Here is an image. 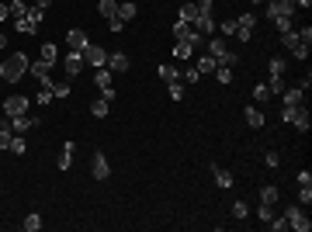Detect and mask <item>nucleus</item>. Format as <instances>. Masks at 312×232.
Segmentation results:
<instances>
[{
    "instance_id": "obj_26",
    "label": "nucleus",
    "mask_w": 312,
    "mask_h": 232,
    "mask_svg": "<svg viewBox=\"0 0 312 232\" xmlns=\"http://www.w3.org/2000/svg\"><path fill=\"white\" fill-rule=\"evenodd\" d=\"M108 111H111V101H104V97L90 101V115L94 118H108Z\"/></svg>"
},
{
    "instance_id": "obj_43",
    "label": "nucleus",
    "mask_w": 312,
    "mask_h": 232,
    "mask_svg": "<svg viewBox=\"0 0 312 232\" xmlns=\"http://www.w3.org/2000/svg\"><path fill=\"white\" fill-rule=\"evenodd\" d=\"M298 205H302V208H309V205H312V184H302V191H298Z\"/></svg>"
},
{
    "instance_id": "obj_12",
    "label": "nucleus",
    "mask_w": 312,
    "mask_h": 232,
    "mask_svg": "<svg viewBox=\"0 0 312 232\" xmlns=\"http://www.w3.org/2000/svg\"><path fill=\"white\" fill-rule=\"evenodd\" d=\"M191 28H195L201 39H212V35H215V18H212V14H198V21L191 24Z\"/></svg>"
},
{
    "instance_id": "obj_47",
    "label": "nucleus",
    "mask_w": 312,
    "mask_h": 232,
    "mask_svg": "<svg viewBox=\"0 0 312 232\" xmlns=\"http://www.w3.org/2000/svg\"><path fill=\"white\" fill-rule=\"evenodd\" d=\"M35 104H39V108H45V104H52V90H49V87H42L39 94H35Z\"/></svg>"
},
{
    "instance_id": "obj_44",
    "label": "nucleus",
    "mask_w": 312,
    "mask_h": 232,
    "mask_svg": "<svg viewBox=\"0 0 312 232\" xmlns=\"http://www.w3.org/2000/svg\"><path fill=\"white\" fill-rule=\"evenodd\" d=\"M11 153H14V156H24V153H28V142H24L21 136H14V139H11Z\"/></svg>"
},
{
    "instance_id": "obj_25",
    "label": "nucleus",
    "mask_w": 312,
    "mask_h": 232,
    "mask_svg": "<svg viewBox=\"0 0 312 232\" xmlns=\"http://www.w3.org/2000/svg\"><path fill=\"white\" fill-rule=\"evenodd\" d=\"M98 14L111 21V18L118 14V0H98Z\"/></svg>"
},
{
    "instance_id": "obj_41",
    "label": "nucleus",
    "mask_w": 312,
    "mask_h": 232,
    "mask_svg": "<svg viewBox=\"0 0 312 232\" xmlns=\"http://www.w3.org/2000/svg\"><path fill=\"white\" fill-rule=\"evenodd\" d=\"M236 24H239V28H250V31H254V28H257V14H250V11H246V14H239V18H236Z\"/></svg>"
},
{
    "instance_id": "obj_9",
    "label": "nucleus",
    "mask_w": 312,
    "mask_h": 232,
    "mask_svg": "<svg viewBox=\"0 0 312 232\" xmlns=\"http://www.w3.org/2000/svg\"><path fill=\"white\" fill-rule=\"evenodd\" d=\"M63 70H66V77H77L80 70H83V52L70 49V52L63 56Z\"/></svg>"
},
{
    "instance_id": "obj_27",
    "label": "nucleus",
    "mask_w": 312,
    "mask_h": 232,
    "mask_svg": "<svg viewBox=\"0 0 312 232\" xmlns=\"http://www.w3.org/2000/svg\"><path fill=\"white\" fill-rule=\"evenodd\" d=\"M277 187H274V184H264V187H260V205H277Z\"/></svg>"
},
{
    "instance_id": "obj_20",
    "label": "nucleus",
    "mask_w": 312,
    "mask_h": 232,
    "mask_svg": "<svg viewBox=\"0 0 312 232\" xmlns=\"http://www.w3.org/2000/svg\"><path fill=\"white\" fill-rule=\"evenodd\" d=\"M246 125H250V128H264V125H267V118H264V111H260V104L246 108Z\"/></svg>"
},
{
    "instance_id": "obj_61",
    "label": "nucleus",
    "mask_w": 312,
    "mask_h": 232,
    "mask_svg": "<svg viewBox=\"0 0 312 232\" xmlns=\"http://www.w3.org/2000/svg\"><path fill=\"white\" fill-rule=\"evenodd\" d=\"M49 4H52V0H35V7H42V11H45Z\"/></svg>"
},
{
    "instance_id": "obj_57",
    "label": "nucleus",
    "mask_w": 312,
    "mask_h": 232,
    "mask_svg": "<svg viewBox=\"0 0 312 232\" xmlns=\"http://www.w3.org/2000/svg\"><path fill=\"white\" fill-rule=\"evenodd\" d=\"M302 184H312V174H309V170H302V174H298V187H302Z\"/></svg>"
},
{
    "instance_id": "obj_28",
    "label": "nucleus",
    "mask_w": 312,
    "mask_h": 232,
    "mask_svg": "<svg viewBox=\"0 0 312 232\" xmlns=\"http://www.w3.org/2000/svg\"><path fill=\"white\" fill-rule=\"evenodd\" d=\"M28 7H32L28 0H11V4H7V11H11V18H14V21L24 18V14H28Z\"/></svg>"
},
{
    "instance_id": "obj_39",
    "label": "nucleus",
    "mask_w": 312,
    "mask_h": 232,
    "mask_svg": "<svg viewBox=\"0 0 312 232\" xmlns=\"http://www.w3.org/2000/svg\"><path fill=\"white\" fill-rule=\"evenodd\" d=\"M215 80L219 83H233V66H215Z\"/></svg>"
},
{
    "instance_id": "obj_30",
    "label": "nucleus",
    "mask_w": 312,
    "mask_h": 232,
    "mask_svg": "<svg viewBox=\"0 0 312 232\" xmlns=\"http://www.w3.org/2000/svg\"><path fill=\"white\" fill-rule=\"evenodd\" d=\"M45 87H49L52 97H59V101H66V97H70V83H56V80H49Z\"/></svg>"
},
{
    "instance_id": "obj_11",
    "label": "nucleus",
    "mask_w": 312,
    "mask_h": 232,
    "mask_svg": "<svg viewBox=\"0 0 312 232\" xmlns=\"http://www.w3.org/2000/svg\"><path fill=\"white\" fill-rule=\"evenodd\" d=\"M212 177H215V184L222 187V191H233V184H236V177L226 170V167H219V163H212Z\"/></svg>"
},
{
    "instance_id": "obj_42",
    "label": "nucleus",
    "mask_w": 312,
    "mask_h": 232,
    "mask_svg": "<svg viewBox=\"0 0 312 232\" xmlns=\"http://www.w3.org/2000/svg\"><path fill=\"white\" fill-rule=\"evenodd\" d=\"M264 163H267V170H277V167H281V156H277V149H267V153H264Z\"/></svg>"
},
{
    "instance_id": "obj_4",
    "label": "nucleus",
    "mask_w": 312,
    "mask_h": 232,
    "mask_svg": "<svg viewBox=\"0 0 312 232\" xmlns=\"http://www.w3.org/2000/svg\"><path fill=\"white\" fill-rule=\"evenodd\" d=\"M28 104H32V101H28L24 94H11V97H4L0 111H4L7 118H18V115H24V111H28Z\"/></svg>"
},
{
    "instance_id": "obj_31",
    "label": "nucleus",
    "mask_w": 312,
    "mask_h": 232,
    "mask_svg": "<svg viewBox=\"0 0 312 232\" xmlns=\"http://www.w3.org/2000/svg\"><path fill=\"white\" fill-rule=\"evenodd\" d=\"M215 66H219V62H215L212 56H198V73H201V77H205V73H215Z\"/></svg>"
},
{
    "instance_id": "obj_13",
    "label": "nucleus",
    "mask_w": 312,
    "mask_h": 232,
    "mask_svg": "<svg viewBox=\"0 0 312 232\" xmlns=\"http://www.w3.org/2000/svg\"><path fill=\"white\" fill-rule=\"evenodd\" d=\"M73 153H77V142H70V139H66V142H63V153H59V167H56V170L66 174V170L73 167Z\"/></svg>"
},
{
    "instance_id": "obj_37",
    "label": "nucleus",
    "mask_w": 312,
    "mask_h": 232,
    "mask_svg": "<svg viewBox=\"0 0 312 232\" xmlns=\"http://www.w3.org/2000/svg\"><path fill=\"white\" fill-rule=\"evenodd\" d=\"M254 101H257V104L271 101V90H267V83H254Z\"/></svg>"
},
{
    "instance_id": "obj_18",
    "label": "nucleus",
    "mask_w": 312,
    "mask_h": 232,
    "mask_svg": "<svg viewBox=\"0 0 312 232\" xmlns=\"http://www.w3.org/2000/svg\"><path fill=\"white\" fill-rule=\"evenodd\" d=\"M42 18H45V11L42 7H28V14H24V21H28V28H32V35H39V24H42Z\"/></svg>"
},
{
    "instance_id": "obj_50",
    "label": "nucleus",
    "mask_w": 312,
    "mask_h": 232,
    "mask_svg": "<svg viewBox=\"0 0 312 232\" xmlns=\"http://www.w3.org/2000/svg\"><path fill=\"white\" fill-rule=\"evenodd\" d=\"M274 24H277V31H292V28H295V18H274Z\"/></svg>"
},
{
    "instance_id": "obj_23",
    "label": "nucleus",
    "mask_w": 312,
    "mask_h": 232,
    "mask_svg": "<svg viewBox=\"0 0 312 232\" xmlns=\"http://www.w3.org/2000/svg\"><path fill=\"white\" fill-rule=\"evenodd\" d=\"M174 59H180V62L195 59V45H191V42H177L174 45Z\"/></svg>"
},
{
    "instance_id": "obj_7",
    "label": "nucleus",
    "mask_w": 312,
    "mask_h": 232,
    "mask_svg": "<svg viewBox=\"0 0 312 232\" xmlns=\"http://www.w3.org/2000/svg\"><path fill=\"white\" fill-rule=\"evenodd\" d=\"M90 174H94V180H108V177H111V167H108V156L101 153H94L90 156Z\"/></svg>"
},
{
    "instance_id": "obj_29",
    "label": "nucleus",
    "mask_w": 312,
    "mask_h": 232,
    "mask_svg": "<svg viewBox=\"0 0 312 232\" xmlns=\"http://www.w3.org/2000/svg\"><path fill=\"white\" fill-rule=\"evenodd\" d=\"M267 70H271V77H285V70H288V59H285V56H274L271 62H267Z\"/></svg>"
},
{
    "instance_id": "obj_46",
    "label": "nucleus",
    "mask_w": 312,
    "mask_h": 232,
    "mask_svg": "<svg viewBox=\"0 0 312 232\" xmlns=\"http://www.w3.org/2000/svg\"><path fill=\"white\" fill-rule=\"evenodd\" d=\"M292 56H295V59H302V62H305V59L312 56V49H309V45H305V42H298V45H295V49H292Z\"/></svg>"
},
{
    "instance_id": "obj_38",
    "label": "nucleus",
    "mask_w": 312,
    "mask_h": 232,
    "mask_svg": "<svg viewBox=\"0 0 312 232\" xmlns=\"http://www.w3.org/2000/svg\"><path fill=\"white\" fill-rule=\"evenodd\" d=\"M281 45H285V49L292 52L295 45H298V31H295V28H292V31H281Z\"/></svg>"
},
{
    "instance_id": "obj_40",
    "label": "nucleus",
    "mask_w": 312,
    "mask_h": 232,
    "mask_svg": "<svg viewBox=\"0 0 312 232\" xmlns=\"http://www.w3.org/2000/svg\"><path fill=\"white\" fill-rule=\"evenodd\" d=\"M167 94H170V101H184V83L177 80V83H167Z\"/></svg>"
},
{
    "instance_id": "obj_36",
    "label": "nucleus",
    "mask_w": 312,
    "mask_h": 232,
    "mask_svg": "<svg viewBox=\"0 0 312 232\" xmlns=\"http://www.w3.org/2000/svg\"><path fill=\"white\" fill-rule=\"evenodd\" d=\"M236 18H229V21H222V24H215V31H222V39H229V35H236Z\"/></svg>"
},
{
    "instance_id": "obj_55",
    "label": "nucleus",
    "mask_w": 312,
    "mask_h": 232,
    "mask_svg": "<svg viewBox=\"0 0 312 232\" xmlns=\"http://www.w3.org/2000/svg\"><path fill=\"white\" fill-rule=\"evenodd\" d=\"M236 39H239V42H250V39H254V31H250V28H236Z\"/></svg>"
},
{
    "instance_id": "obj_3",
    "label": "nucleus",
    "mask_w": 312,
    "mask_h": 232,
    "mask_svg": "<svg viewBox=\"0 0 312 232\" xmlns=\"http://www.w3.org/2000/svg\"><path fill=\"white\" fill-rule=\"evenodd\" d=\"M285 222H288V229H295V232H309L312 229V222H309V215H305L302 205H288V208H285Z\"/></svg>"
},
{
    "instance_id": "obj_16",
    "label": "nucleus",
    "mask_w": 312,
    "mask_h": 232,
    "mask_svg": "<svg viewBox=\"0 0 312 232\" xmlns=\"http://www.w3.org/2000/svg\"><path fill=\"white\" fill-rule=\"evenodd\" d=\"M129 66H132V62H129L125 52H111V56H108V70H111V73H129Z\"/></svg>"
},
{
    "instance_id": "obj_17",
    "label": "nucleus",
    "mask_w": 312,
    "mask_h": 232,
    "mask_svg": "<svg viewBox=\"0 0 312 232\" xmlns=\"http://www.w3.org/2000/svg\"><path fill=\"white\" fill-rule=\"evenodd\" d=\"M49 70H52V66H49V62H42V59H35V62H32V66H28V73H32V77L39 80L42 87H45V83H49V80H52V77H49Z\"/></svg>"
},
{
    "instance_id": "obj_54",
    "label": "nucleus",
    "mask_w": 312,
    "mask_h": 232,
    "mask_svg": "<svg viewBox=\"0 0 312 232\" xmlns=\"http://www.w3.org/2000/svg\"><path fill=\"white\" fill-rule=\"evenodd\" d=\"M215 0H198V14H212Z\"/></svg>"
},
{
    "instance_id": "obj_56",
    "label": "nucleus",
    "mask_w": 312,
    "mask_h": 232,
    "mask_svg": "<svg viewBox=\"0 0 312 232\" xmlns=\"http://www.w3.org/2000/svg\"><path fill=\"white\" fill-rule=\"evenodd\" d=\"M295 87H302V90H309V87H312V73H309V70H305V77L298 80V83H295Z\"/></svg>"
},
{
    "instance_id": "obj_15",
    "label": "nucleus",
    "mask_w": 312,
    "mask_h": 232,
    "mask_svg": "<svg viewBox=\"0 0 312 232\" xmlns=\"http://www.w3.org/2000/svg\"><path fill=\"white\" fill-rule=\"evenodd\" d=\"M39 125V118H28V115H18V118H11V132L14 136H24L28 128H35Z\"/></svg>"
},
{
    "instance_id": "obj_5",
    "label": "nucleus",
    "mask_w": 312,
    "mask_h": 232,
    "mask_svg": "<svg viewBox=\"0 0 312 232\" xmlns=\"http://www.w3.org/2000/svg\"><path fill=\"white\" fill-rule=\"evenodd\" d=\"M295 11H298V7H295V0H271V4H267V18H295Z\"/></svg>"
},
{
    "instance_id": "obj_2",
    "label": "nucleus",
    "mask_w": 312,
    "mask_h": 232,
    "mask_svg": "<svg viewBox=\"0 0 312 232\" xmlns=\"http://www.w3.org/2000/svg\"><path fill=\"white\" fill-rule=\"evenodd\" d=\"M205 45H208V56H212L219 66H236V62H239V56H236V52H229L222 39H215V35H212V39H205Z\"/></svg>"
},
{
    "instance_id": "obj_34",
    "label": "nucleus",
    "mask_w": 312,
    "mask_h": 232,
    "mask_svg": "<svg viewBox=\"0 0 312 232\" xmlns=\"http://www.w3.org/2000/svg\"><path fill=\"white\" fill-rule=\"evenodd\" d=\"M56 56H59V52H56V45H52V42H45V45H42V52H39V59L52 66V62H56Z\"/></svg>"
},
{
    "instance_id": "obj_19",
    "label": "nucleus",
    "mask_w": 312,
    "mask_h": 232,
    "mask_svg": "<svg viewBox=\"0 0 312 232\" xmlns=\"http://www.w3.org/2000/svg\"><path fill=\"white\" fill-rule=\"evenodd\" d=\"M288 125H295L298 132H309V125H312L309 111H305V108H295V115H292V121H288Z\"/></svg>"
},
{
    "instance_id": "obj_49",
    "label": "nucleus",
    "mask_w": 312,
    "mask_h": 232,
    "mask_svg": "<svg viewBox=\"0 0 312 232\" xmlns=\"http://www.w3.org/2000/svg\"><path fill=\"white\" fill-rule=\"evenodd\" d=\"M257 218H260V222H271L274 218V205H260V208H257Z\"/></svg>"
},
{
    "instance_id": "obj_51",
    "label": "nucleus",
    "mask_w": 312,
    "mask_h": 232,
    "mask_svg": "<svg viewBox=\"0 0 312 232\" xmlns=\"http://www.w3.org/2000/svg\"><path fill=\"white\" fill-rule=\"evenodd\" d=\"M267 225H271L274 232H285V229H288V222H285V215H281V218L274 215V218H271V222H267Z\"/></svg>"
},
{
    "instance_id": "obj_60",
    "label": "nucleus",
    "mask_w": 312,
    "mask_h": 232,
    "mask_svg": "<svg viewBox=\"0 0 312 232\" xmlns=\"http://www.w3.org/2000/svg\"><path fill=\"white\" fill-rule=\"evenodd\" d=\"M4 49H7V35L0 31V52H4Z\"/></svg>"
},
{
    "instance_id": "obj_8",
    "label": "nucleus",
    "mask_w": 312,
    "mask_h": 232,
    "mask_svg": "<svg viewBox=\"0 0 312 232\" xmlns=\"http://www.w3.org/2000/svg\"><path fill=\"white\" fill-rule=\"evenodd\" d=\"M83 62H90L94 70H101V66H108V52H104L101 45H94V42H90V45L83 49Z\"/></svg>"
},
{
    "instance_id": "obj_48",
    "label": "nucleus",
    "mask_w": 312,
    "mask_h": 232,
    "mask_svg": "<svg viewBox=\"0 0 312 232\" xmlns=\"http://www.w3.org/2000/svg\"><path fill=\"white\" fill-rule=\"evenodd\" d=\"M229 212H233V218H250V208H246L243 201H233V208H229Z\"/></svg>"
},
{
    "instance_id": "obj_53",
    "label": "nucleus",
    "mask_w": 312,
    "mask_h": 232,
    "mask_svg": "<svg viewBox=\"0 0 312 232\" xmlns=\"http://www.w3.org/2000/svg\"><path fill=\"white\" fill-rule=\"evenodd\" d=\"M108 31H115V35H118V31H125V21H121V18H111V21H108Z\"/></svg>"
},
{
    "instance_id": "obj_59",
    "label": "nucleus",
    "mask_w": 312,
    "mask_h": 232,
    "mask_svg": "<svg viewBox=\"0 0 312 232\" xmlns=\"http://www.w3.org/2000/svg\"><path fill=\"white\" fill-rule=\"evenodd\" d=\"M295 7H312V0H295Z\"/></svg>"
},
{
    "instance_id": "obj_22",
    "label": "nucleus",
    "mask_w": 312,
    "mask_h": 232,
    "mask_svg": "<svg viewBox=\"0 0 312 232\" xmlns=\"http://www.w3.org/2000/svg\"><path fill=\"white\" fill-rule=\"evenodd\" d=\"M170 31H174V39H177V42H188V39H191V31H195V28H191L188 21H180V18H177Z\"/></svg>"
},
{
    "instance_id": "obj_52",
    "label": "nucleus",
    "mask_w": 312,
    "mask_h": 232,
    "mask_svg": "<svg viewBox=\"0 0 312 232\" xmlns=\"http://www.w3.org/2000/svg\"><path fill=\"white\" fill-rule=\"evenodd\" d=\"M180 77L188 80V83H198V80H201V73H198L195 66H188V70H184V73H180Z\"/></svg>"
},
{
    "instance_id": "obj_45",
    "label": "nucleus",
    "mask_w": 312,
    "mask_h": 232,
    "mask_svg": "<svg viewBox=\"0 0 312 232\" xmlns=\"http://www.w3.org/2000/svg\"><path fill=\"white\" fill-rule=\"evenodd\" d=\"M11 139H14L11 125H0V149H11Z\"/></svg>"
},
{
    "instance_id": "obj_21",
    "label": "nucleus",
    "mask_w": 312,
    "mask_h": 232,
    "mask_svg": "<svg viewBox=\"0 0 312 232\" xmlns=\"http://www.w3.org/2000/svg\"><path fill=\"white\" fill-rule=\"evenodd\" d=\"M136 14H139V7L132 4V0H118V14H115V18H121L125 24H129V21L136 18Z\"/></svg>"
},
{
    "instance_id": "obj_32",
    "label": "nucleus",
    "mask_w": 312,
    "mask_h": 232,
    "mask_svg": "<svg viewBox=\"0 0 312 232\" xmlns=\"http://www.w3.org/2000/svg\"><path fill=\"white\" fill-rule=\"evenodd\" d=\"M180 21L195 24V21H198V4H180Z\"/></svg>"
},
{
    "instance_id": "obj_33",
    "label": "nucleus",
    "mask_w": 312,
    "mask_h": 232,
    "mask_svg": "<svg viewBox=\"0 0 312 232\" xmlns=\"http://www.w3.org/2000/svg\"><path fill=\"white\" fill-rule=\"evenodd\" d=\"M21 229H24V232H39V229H42V215H39V212H32L28 218H24V222H21Z\"/></svg>"
},
{
    "instance_id": "obj_24",
    "label": "nucleus",
    "mask_w": 312,
    "mask_h": 232,
    "mask_svg": "<svg viewBox=\"0 0 312 232\" xmlns=\"http://www.w3.org/2000/svg\"><path fill=\"white\" fill-rule=\"evenodd\" d=\"M156 73H160V80H163V83H177V80H180V70H177V66H170V62H163Z\"/></svg>"
},
{
    "instance_id": "obj_14",
    "label": "nucleus",
    "mask_w": 312,
    "mask_h": 232,
    "mask_svg": "<svg viewBox=\"0 0 312 232\" xmlns=\"http://www.w3.org/2000/svg\"><path fill=\"white\" fill-rule=\"evenodd\" d=\"M281 101H285V108H302V101H305V90H302V87H285Z\"/></svg>"
},
{
    "instance_id": "obj_10",
    "label": "nucleus",
    "mask_w": 312,
    "mask_h": 232,
    "mask_svg": "<svg viewBox=\"0 0 312 232\" xmlns=\"http://www.w3.org/2000/svg\"><path fill=\"white\" fill-rule=\"evenodd\" d=\"M66 45H70V49H77V52H83V49L90 45V39H87V31H83V28H70V31H66Z\"/></svg>"
},
{
    "instance_id": "obj_6",
    "label": "nucleus",
    "mask_w": 312,
    "mask_h": 232,
    "mask_svg": "<svg viewBox=\"0 0 312 232\" xmlns=\"http://www.w3.org/2000/svg\"><path fill=\"white\" fill-rule=\"evenodd\" d=\"M94 83H98V90L104 101H115V87H111V70L108 66H101L98 73H94Z\"/></svg>"
},
{
    "instance_id": "obj_1",
    "label": "nucleus",
    "mask_w": 312,
    "mask_h": 232,
    "mask_svg": "<svg viewBox=\"0 0 312 232\" xmlns=\"http://www.w3.org/2000/svg\"><path fill=\"white\" fill-rule=\"evenodd\" d=\"M28 66H32V62H28V52H11V56L0 62V80H4V83H18V80L28 73Z\"/></svg>"
},
{
    "instance_id": "obj_58",
    "label": "nucleus",
    "mask_w": 312,
    "mask_h": 232,
    "mask_svg": "<svg viewBox=\"0 0 312 232\" xmlns=\"http://www.w3.org/2000/svg\"><path fill=\"white\" fill-rule=\"evenodd\" d=\"M7 18H11V11H7V4H0V24H4Z\"/></svg>"
},
{
    "instance_id": "obj_35",
    "label": "nucleus",
    "mask_w": 312,
    "mask_h": 232,
    "mask_svg": "<svg viewBox=\"0 0 312 232\" xmlns=\"http://www.w3.org/2000/svg\"><path fill=\"white\" fill-rule=\"evenodd\" d=\"M285 87H288V83H285V77H271V80H267V90H271V97L285 94Z\"/></svg>"
}]
</instances>
